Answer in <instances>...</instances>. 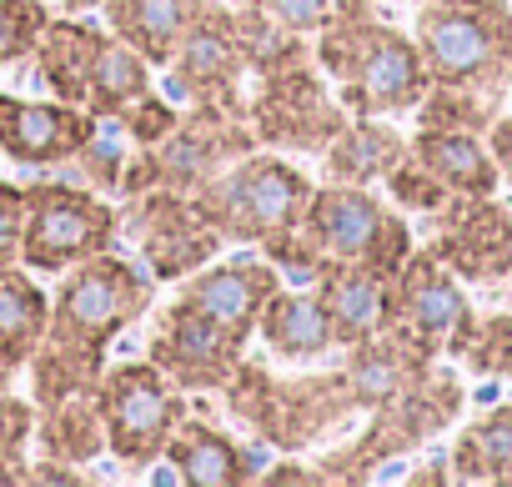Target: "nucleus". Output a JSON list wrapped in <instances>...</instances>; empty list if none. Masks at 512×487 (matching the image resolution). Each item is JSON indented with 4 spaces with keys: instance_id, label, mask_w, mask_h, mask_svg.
<instances>
[{
    "instance_id": "1",
    "label": "nucleus",
    "mask_w": 512,
    "mask_h": 487,
    "mask_svg": "<svg viewBox=\"0 0 512 487\" xmlns=\"http://www.w3.org/2000/svg\"><path fill=\"white\" fill-rule=\"evenodd\" d=\"M151 287L156 277L116 247L66 267V282L51 297L46 337L31 357V402L56 407L76 392H91L106 372V347L146 317Z\"/></svg>"
},
{
    "instance_id": "2",
    "label": "nucleus",
    "mask_w": 512,
    "mask_h": 487,
    "mask_svg": "<svg viewBox=\"0 0 512 487\" xmlns=\"http://www.w3.org/2000/svg\"><path fill=\"white\" fill-rule=\"evenodd\" d=\"M317 66L337 81L347 116H402L417 111L432 76L407 31L377 16V0H337L317 31Z\"/></svg>"
},
{
    "instance_id": "3",
    "label": "nucleus",
    "mask_w": 512,
    "mask_h": 487,
    "mask_svg": "<svg viewBox=\"0 0 512 487\" xmlns=\"http://www.w3.org/2000/svg\"><path fill=\"white\" fill-rule=\"evenodd\" d=\"M412 41L432 86L507 96L512 91V6L507 0H417Z\"/></svg>"
},
{
    "instance_id": "4",
    "label": "nucleus",
    "mask_w": 512,
    "mask_h": 487,
    "mask_svg": "<svg viewBox=\"0 0 512 487\" xmlns=\"http://www.w3.org/2000/svg\"><path fill=\"white\" fill-rule=\"evenodd\" d=\"M226 407L236 422H246L267 447L282 452H307L312 442H322L327 432H342L347 417H357V397L347 372H322V377H292L277 382L267 372V362H246L231 372V382L221 387Z\"/></svg>"
},
{
    "instance_id": "5",
    "label": "nucleus",
    "mask_w": 512,
    "mask_h": 487,
    "mask_svg": "<svg viewBox=\"0 0 512 487\" xmlns=\"http://www.w3.org/2000/svg\"><path fill=\"white\" fill-rule=\"evenodd\" d=\"M462 402H467L462 377L447 372V367H432L427 377H417L412 387H402L382 407H372L367 427L347 447L327 452L317 467H322L327 482H367L377 467H387L397 457H412L417 447L442 437L462 417Z\"/></svg>"
},
{
    "instance_id": "6",
    "label": "nucleus",
    "mask_w": 512,
    "mask_h": 487,
    "mask_svg": "<svg viewBox=\"0 0 512 487\" xmlns=\"http://www.w3.org/2000/svg\"><path fill=\"white\" fill-rule=\"evenodd\" d=\"M312 191L317 186L302 166L251 151V156L231 161L221 176H211L206 186H196L191 201L226 241H236V247H262V241L302 226Z\"/></svg>"
},
{
    "instance_id": "7",
    "label": "nucleus",
    "mask_w": 512,
    "mask_h": 487,
    "mask_svg": "<svg viewBox=\"0 0 512 487\" xmlns=\"http://www.w3.org/2000/svg\"><path fill=\"white\" fill-rule=\"evenodd\" d=\"M302 231L327 262H357L387 277H397L412 257V226L372 186L322 181L302 211Z\"/></svg>"
},
{
    "instance_id": "8",
    "label": "nucleus",
    "mask_w": 512,
    "mask_h": 487,
    "mask_svg": "<svg viewBox=\"0 0 512 487\" xmlns=\"http://www.w3.org/2000/svg\"><path fill=\"white\" fill-rule=\"evenodd\" d=\"M262 6H231V0H201L196 21L186 26L171 66V91L191 101H236L241 76H251L256 41L267 36Z\"/></svg>"
},
{
    "instance_id": "9",
    "label": "nucleus",
    "mask_w": 512,
    "mask_h": 487,
    "mask_svg": "<svg viewBox=\"0 0 512 487\" xmlns=\"http://www.w3.org/2000/svg\"><path fill=\"white\" fill-rule=\"evenodd\" d=\"M96 407H101V422H106V452L121 467L161 462L176 422L191 412L186 392L156 362L106 367L101 382H96Z\"/></svg>"
},
{
    "instance_id": "10",
    "label": "nucleus",
    "mask_w": 512,
    "mask_h": 487,
    "mask_svg": "<svg viewBox=\"0 0 512 487\" xmlns=\"http://www.w3.org/2000/svg\"><path fill=\"white\" fill-rule=\"evenodd\" d=\"M121 236V211L91 186L71 181H31L26 186V236L21 267L66 272L96 252H111Z\"/></svg>"
},
{
    "instance_id": "11",
    "label": "nucleus",
    "mask_w": 512,
    "mask_h": 487,
    "mask_svg": "<svg viewBox=\"0 0 512 487\" xmlns=\"http://www.w3.org/2000/svg\"><path fill=\"white\" fill-rule=\"evenodd\" d=\"M121 236L136 241V252L156 282H181L196 267L216 262L226 247V236L196 211V201L186 191H171V186H151L141 196H126Z\"/></svg>"
},
{
    "instance_id": "12",
    "label": "nucleus",
    "mask_w": 512,
    "mask_h": 487,
    "mask_svg": "<svg viewBox=\"0 0 512 487\" xmlns=\"http://www.w3.org/2000/svg\"><path fill=\"white\" fill-rule=\"evenodd\" d=\"M256 146V131L246 121V101H196L191 111H181V121L171 126L166 141L146 146L151 161H156V186H171V191H196L206 186L211 176H221L231 161L251 156Z\"/></svg>"
},
{
    "instance_id": "13",
    "label": "nucleus",
    "mask_w": 512,
    "mask_h": 487,
    "mask_svg": "<svg viewBox=\"0 0 512 487\" xmlns=\"http://www.w3.org/2000/svg\"><path fill=\"white\" fill-rule=\"evenodd\" d=\"M246 121L262 146H282V151H327V141L352 121L347 106L327 91L322 66H292L277 76H262L246 101Z\"/></svg>"
},
{
    "instance_id": "14",
    "label": "nucleus",
    "mask_w": 512,
    "mask_h": 487,
    "mask_svg": "<svg viewBox=\"0 0 512 487\" xmlns=\"http://www.w3.org/2000/svg\"><path fill=\"white\" fill-rule=\"evenodd\" d=\"M392 327L407 332L417 347H427L432 357H462L467 337L477 327V312L462 292V282L432 257V247H412V257L402 262V272L392 277Z\"/></svg>"
},
{
    "instance_id": "15",
    "label": "nucleus",
    "mask_w": 512,
    "mask_h": 487,
    "mask_svg": "<svg viewBox=\"0 0 512 487\" xmlns=\"http://www.w3.org/2000/svg\"><path fill=\"white\" fill-rule=\"evenodd\" d=\"M432 221V257L462 287H497L512 277V206L492 196H452Z\"/></svg>"
},
{
    "instance_id": "16",
    "label": "nucleus",
    "mask_w": 512,
    "mask_h": 487,
    "mask_svg": "<svg viewBox=\"0 0 512 487\" xmlns=\"http://www.w3.org/2000/svg\"><path fill=\"white\" fill-rule=\"evenodd\" d=\"M241 357H246V342H236L186 297L161 307L156 332L146 342V362H156L181 392H221L231 372L241 367Z\"/></svg>"
},
{
    "instance_id": "17",
    "label": "nucleus",
    "mask_w": 512,
    "mask_h": 487,
    "mask_svg": "<svg viewBox=\"0 0 512 487\" xmlns=\"http://www.w3.org/2000/svg\"><path fill=\"white\" fill-rule=\"evenodd\" d=\"M277 287H282V272L267 257H231V262H211V267H196L191 277H181L176 297H186L196 312H206L236 342H251Z\"/></svg>"
},
{
    "instance_id": "18",
    "label": "nucleus",
    "mask_w": 512,
    "mask_h": 487,
    "mask_svg": "<svg viewBox=\"0 0 512 487\" xmlns=\"http://www.w3.org/2000/svg\"><path fill=\"white\" fill-rule=\"evenodd\" d=\"M96 131V116L71 101H26V96H0V156L16 166L46 171L76 161L86 136Z\"/></svg>"
},
{
    "instance_id": "19",
    "label": "nucleus",
    "mask_w": 512,
    "mask_h": 487,
    "mask_svg": "<svg viewBox=\"0 0 512 487\" xmlns=\"http://www.w3.org/2000/svg\"><path fill=\"white\" fill-rule=\"evenodd\" d=\"M161 462H171L176 477L191 482V487H246V482L262 477V467H267L262 447L236 442L231 432H221L216 422H201L191 412L176 422Z\"/></svg>"
},
{
    "instance_id": "20",
    "label": "nucleus",
    "mask_w": 512,
    "mask_h": 487,
    "mask_svg": "<svg viewBox=\"0 0 512 487\" xmlns=\"http://www.w3.org/2000/svg\"><path fill=\"white\" fill-rule=\"evenodd\" d=\"M332 317V332H337V347H352V342H367L377 332L392 327V277L387 272H372V267H357V262H327L317 287H312Z\"/></svg>"
},
{
    "instance_id": "21",
    "label": "nucleus",
    "mask_w": 512,
    "mask_h": 487,
    "mask_svg": "<svg viewBox=\"0 0 512 487\" xmlns=\"http://www.w3.org/2000/svg\"><path fill=\"white\" fill-rule=\"evenodd\" d=\"M342 352H347L342 372H347L352 397H357L362 412L382 407L387 397H397L402 387H412L417 377H427V372L437 367V357H432L427 347H417V342H412L407 332H397V327H387V332H377V337H367V342H352V347H342Z\"/></svg>"
},
{
    "instance_id": "22",
    "label": "nucleus",
    "mask_w": 512,
    "mask_h": 487,
    "mask_svg": "<svg viewBox=\"0 0 512 487\" xmlns=\"http://www.w3.org/2000/svg\"><path fill=\"white\" fill-rule=\"evenodd\" d=\"M106 31L96 21H76V16H51L31 61H36V76L41 86L56 96V101H71V106H86V91H91V66H96V51H101Z\"/></svg>"
},
{
    "instance_id": "23",
    "label": "nucleus",
    "mask_w": 512,
    "mask_h": 487,
    "mask_svg": "<svg viewBox=\"0 0 512 487\" xmlns=\"http://www.w3.org/2000/svg\"><path fill=\"white\" fill-rule=\"evenodd\" d=\"M412 161H422L452 196H492L502 186V171L487 151L482 136L472 131H442V126H417L407 136Z\"/></svg>"
},
{
    "instance_id": "24",
    "label": "nucleus",
    "mask_w": 512,
    "mask_h": 487,
    "mask_svg": "<svg viewBox=\"0 0 512 487\" xmlns=\"http://www.w3.org/2000/svg\"><path fill=\"white\" fill-rule=\"evenodd\" d=\"M256 337L267 342L272 357L282 362H317L327 352H337V332H332V317L322 307V297L312 287H292L267 302L262 322H256Z\"/></svg>"
},
{
    "instance_id": "25",
    "label": "nucleus",
    "mask_w": 512,
    "mask_h": 487,
    "mask_svg": "<svg viewBox=\"0 0 512 487\" xmlns=\"http://www.w3.org/2000/svg\"><path fill=\"white\" fill-rule=\"evenodd\" d=\"M407 156V136L397 126H387V116H352L322 151V171L327 181H347V186H372L387 181V171Z\"/></svg>"
},
{
    "instance_id": "26",
    "label": "nucleus",
    "mask_w": 512,
    "mask_h": 487,
    "mask_svg": "<svg viewBox=\"0 0 512 487\" xmlns=\"http://www.w3.org/2000/svg\"><path fill=\"white\" fill-rule=\"evenodd\" d=\"M196 11H201V0H106L101 6L106 31L136 46L151 66H166L176 56Z\"/></svg>"
},
{
    "instance_id": "27",
    "label": "nucleus",
    "mask_w": 512,
    "mask_h": 487,
    "mask_svg": "<svg viewBox=\"0 0 512 487\" xmlns=\"http://www.w3.org/2000/svg\"><path fill=\"white\" fill-rule=\"evenodd\" d=\"M51 322V297L36 287L31 267H0V367L21 372L31 367Z\"/></svg>"
},
{
    "instance_id": "28",
    "label": "nucleus",
    "mask_w": 512,
    "mask_h": 487,
    "mask_svg": "<svg viewBox=\"0 0 512 487\" xmlns=\"http://www.w3.org/2000/svg\"><path fill=\"white\" fill-rule=\"evenodd\" d=\"M36 447L46 462H61V467H86L106 452V422H101V407H96V387L91 392H76L56 407H36Z\"/></svg>"
},
{
    "instance_id": "29",
    "label": "nucleus",
    "mask_w": 512,
    "mask_h": 487,
    "mask_svg": "<svg viewBox=\"0 0 512 487\" xmlns=\"http://www.w3.org/2000/svg\"><path fill=\"white\" fill-rule=\"evenodd\" d=\"M452 482H507L512 487V402H497L467 422L447 452Z\"/></svg>"
},
{
    "instance_id": "30",
    "label": "nucleus",
    "mask_w": 512,
    "mask_h": 487,
    "mask_svg": "<svg viewBox=\"0 0 512 487\" xmlns=\"http://www.w3.org/2000/svg\"><path fill=\"white\" fill-rule=\"evenodd\" d=\"M151 91V61L126 46L121 36L106 31L101 51H96V66H91V91H86V111L91 116H121L136 96Z\"/></svg>"
},
{
    "instance_id": "31",
    "label": "nucleus",
    "mask_w": 512,
    "mask_h": 487,
    "mask_svg": "<svg viewBox=\"0 0 512 487\" xmlns=\"http://www.w3.org/2000/svg\"><path fill=\"white\" fill-rule=\"evenodd\" d=\"M497 116H502V96L457 91V86H427V96L417 101V126H442V131L487 136V126Z\"/></svg>"
},
{
    "instance_id": "32",
    "label": "nucleus",
    "mask_w": 512,
    "mask_h": 487,
    "mask_svg": "<svg viewBox=\"0 0 512 487\" xmlns=\"http://www.w3.org/2000/svg\"><path fill=\"white\" fill-rule=\"evenodd\" d=\"M11 377L16 372L0 367V482H31L26 447L36 437V402L16 397Z\"/></svg>"
},
{
    "instance_id": "33",
    "label": "nucleus",
    "mask_w": 512,
    "mask_h": 487,
    "mask_svg": "<svg viewBox=\"0 0 512 487\" xmlns=\"http://www.w3.org/2000/svg\"><path fill=\"white\" fill-rule=\"evenodd\" d=\"M457 362L472 377H502V382H512V312L477 317V327L467 337V352Z\"/></svg>"
},
{
    "instance_id": "34",
    "label": "nucleus",
    "mask_w": 512,
    "mask_h": 487,
    "mask_svg": "<svg viewBox=\"0 0 512 487\" xmlns=\"http://www.w3.org/2000/svg\"><path fill=\"white\" fill-rule=\"evenodd\" d=\"M126 151H131V141H126L121 121H116V116H96V131H91V136H86V146L76 151V166H81V176H86L91 186L116 191Z\"/></svg>"
},
{
    "instance_id": "35",
    "label": "nucleus",
    "mask_w": 512,
    "mask_h": 487,
    "mask_svg": "<svg viewBox=\"0 0 512 487\" xmlns=\"http://www.w3.org/2000/svg\"><path fill=\"white\" fill-rule=\"evenodd\" d=\"M46 21H51L46 0H0V71L16 61H31Z\"/></svg>"
},
{
    "instance_id": "36",
    "label": "nucleus",
    "mask_w": 512,
    "mask_h": 487,
    "mask_svg": "<svg viewBox=\"0 0 512 487\" xmlns=\"http://www.w3.org/2000/svg\"><path fill=\"white\" fill-rule=\"evenodd\" d=\"M387 191H392V201H397L407 216H437V211L452 201V191H447L422 161H412V151L387 171Z\"/></svg>"
},
{
    "instance_id": "37",
    "label": "nucleus",
    "mask_w": 512,
    "mask_h": 487,
    "mask_svg": "<svg viewBox=\"0 0 512 487\" xmlns=\"http://www.w3.org/2000/svg\"><path fill=\"white\" fill-rule=\"evenodd\" d=\"M116 121H121V131H126L131 146H156V141L171 136V126L181 121V111H176L171 101H161L156 91H146V96H136Z\"/></svg>"
},
{
    "instance_id": "38",
    "label": "nucleus",
    "mask_w": 512,
    "mask_h": 487,
    "mask_svg": "<svg viewBox=\"0 0 512 487\" xmlns=\"http://www.w3.org/2000/svg\"><path fill=\"white\" fill-rule=\"evenodd\" d=\"M332 6H337V0H262V16L272 26H282V31L317 36L332 21Z\"/></svg>"
},
{
    "instance_id": "39",
    "label": "nucleus",
    "mask_w": 512,
    "mask_h": 487,
    "mask_svg": "<svg viewBox=\"0 0 512 487\" xmlns=\"http://www.w3.org/2000/svg\"><path fill=\"white\" fill-rule=\"evenodd\" d=\"M21 236H26V186L0 181V267L21 262Z\"/></svg>"
},
{
    "instance_id": "40",
    "label": "nucleus",
    "mask_w": 512,
    "mask_h": 487,
    "mask_svg": "<svg viewBox=\"0 0 512 487\" xmlns=\"http://www.w3.org/2000/svg\"><path fill=\"white\" fill-rule=\"evenodd\" d=\"M487 151H492V161H497V171H502V181L512 186V116H497L492 126H487Z\"/></svg>"
},
{
    "instance_id": "41",
    "label": "nucleus",
    "mask_w": 512,
    "mask_h": 487,
    "mask_svg": "<svg viewBox=\"0 0 512 487\" xmlns=\"http://www.w3.org/2000/svg\"><path fill=\"white\" fill-rule=\"evenodd\" d=\"M256 482H272V487H282V482H327V477H322V467L277 462V467H262V477H256Z\"/></svg>"
},
{
    "instance_id": "42",
    "label": "nucleus",
    "mask_w": 512,
    "mask_h": 487,
    "mask_svg": "<svg viewBox=\"0 0 512 487\" xmlns=\"http://www.w3.org/2000/svg\"><path fill=\"white\" fill-rule=\"evenodd\" d=\"M437 482H452L447 457H432L427 467H412V472H407V487H437Z\"/></svg>"
},
{
    "instance_id": "43",
    "label": "nucleus",
    "mask_w": 512,
    "mask_h": 487,
    "mask_svg": "<svg viewBox=\"0 0 512 487\" xmlns=\"http://www.w3.org/2000/svg\"><path fill=\"white\" fill-rule=\"evenodd\" d=\"M231 6H262V0H231Z\"/></svg>"
}]
</instances>
